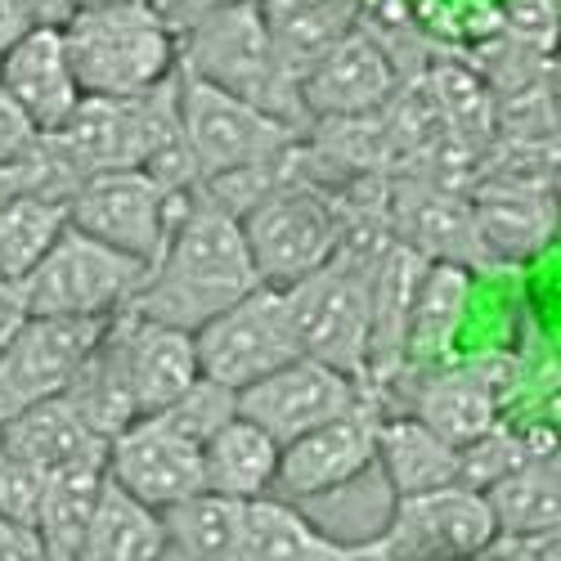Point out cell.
I'll return each mask as SVG.
<instances>
[{
	"label": "cell",
	"mask_w": 561,
	"mask_h": 561,
	"mask_svg": "<svg viewBox=\"0 0 561 561\" xmlns=\"http://www.w3.org/2000/svg\"><path fill=\"white\" fill-rule=\"evenodd\" d=\"M477 216V239L485 261L494 256H530L543 248L552 216L543 198H512V194H481V203H472Z\"/></svg>",
	"instance_id": "cell-31"
},
{
	"label": "cell",
	"mask_w": 561,
	"mask_h": 561,
	"mask_svg": "<svg viewBox=\"0 0 561 561\" xmlns=\"http://www.w3.org/2000/svg\"><path fill=\"white\" fill-rule=\"evenodd\" d=\"M0 458H5V440H0Z\"/></svg>",
	"instance_id": "cell-43"
},
{
	"label": "cell",
	"mask_w": 561,
	"mask_h": 561,
	"mask_svg": "<svg viewBox=\"0 0 561 561\" xmlns=\"http://www.w3.org/2000/svg\"><path fill=\"white\" fill-rule=\"evenodd\" d=\"M467 293H472L467 270L427 261L423 278H417V293H413V310H409L404 359H427V355L445 351V342L458 333V323H462Z\"/></svg>",
	"instance_id": "cell-29"
},
{
	"label": "cell",
	"mask_w": 561,
	"mask_h": 561,
	"mask_svg": "<svg viewBox=\"0 0 561 561\" xmlns=\"http://www.w3.org/2000/svg\"><path fill=\"white\" fill-rule=\"evenodd\" d=\"M552 561H557V557H552Z\"/></svg>",
	"instance_id": "cell-45"
},
{
	"label": "cell",
	"mask_w": 561,
	"mask_h": 561,
	"mask_svg": "<svg viewBox=\"0 0 561 561\" xmlns=\"http://www.w3.org/2000/svg\"><path fill=\"white\" fill-rule=\"evenodd\" d=\"M382 396L368 391L359 404H351L342 417L323 423L293 445L278 449V499H319L337 494L351 481H359L373 462H378V427H382Z\"/></svg>",
	"instance_id": "cell-11"
},
{
	"label": "cell",
	"mask_w": 561,
	"mask_h": 561,
	"mask_svg": "<svg viewBox=\"0 0 561 561\" xmlns=\"http://www.w3.org/2000/svg\"><path fill=\"white\" fill-rule=\"evenodd\" d=\"M274 477H278V445L239 413L203 445V490L207 494L252 503V499L274 494Z\"/></svg>",
	"instance_id": "cell-23"
},
{
	"label": "cell",
	"mask_w": 561,
	"mask_h": 561,
	"mask_svg": "<svg viewBox=\"0 0 561 561\" xmlns=\"http://www.w3.org/2000/svg\"><path fill=\"white\" fill-rule=\"evenodd\" d=\"M261 14L297 85L342 36L355 32V0H261Z\"/></svg>",
	"instance_id": "cell-24"
},
{
	"label": "cell",
	"mask_w": 561,
	"mask_h": 561,
	"mask_svg": "<svg viewBox=\"0 0 561 561\" xmlns=\"http://www.w3.org/2000/svg\"><path fill=\"white\" fill-rule=\"evenodd\" d=\"M391 225H396L391 239L423 261L458 265V270H467V261H485L472 203H462L440 184H404L391 203Z\"/></svg>",
	"instance_id": "cell-18"
},
{
	"label": "cell",
	"mask_w": 561,
	"mask_h": 561,
	"mask_svg": "<svg viewBox=\"0 0 561 561\" xmlns=\"http://www.w3.org/2000/svg\"><path fill=\"white\" fill-rule=\"evenodd\" d=\"M158 561H184V557H175V552H162V557H158Z\"/></svg>",
	"instance_id": "cell-42"
},
{
	"label": "cell",
	"mask_w": 561,
	"mask_h": 561,
	"mask_svg": "<svg viewBox=\"0 0 561 561\" xmlns=\"http://www.w3.org/2000/svg\"><path fill=\"white\" fill-rule=\"evenodd\" d=\"M104 477L153 512L175 507L203 490V449L167 417L149 413L126 423L104 449Z\"/></svg>",
	"instance_id": "cell-14"
},
{
	"label": "cell",
	"mask_w": 561,
	"mask_h": 561,
	"mask_svg": "<svg viewBox=\"0 0 561 561\" xmlns=\"http://www.w3.org/2000/svg\"><path fill=\"white\" fill-rule=\"evenodd\" d=\"M23 32H27V23H23L19 5H14V0H0V50H5V45H14Z\"/></svg>",
	"instance_id": "cell-39"
},
{
	"label": "cell",
	"mask_w": 561,
	"mask_h": 561,
	"mask_svg": "<svg viewBox=\"0 0 561 561\" xmlns=\"http://www.w3.org/2000/svg\"><path fill=\"white\" fill-rule=\"evenodd\" d=\"M373 467H382V477L391 485V499H409V494L458 485V449L449 440H440L432 427L417 423L413 413L382 417V427H378V462H373Z\"/></svg>",
	"instance_id": "cell-22"
},
{
	"label": "cell",
	"mask_w": 561,
	"mask_h": 561,
	"mask_svg": "<svg viewBox=\"0 0 561 561\" xmlns=\"http://www.w3.org/2000/svg\"><path fill=\"white\" fill-rule=\"evenodd\" d=\"M14 5H19L27 27H64L72 19L68 0H14Z\"/></svg>",
	"instance_id": "cell-37"
},
{
	"label": "cell",
	"mask_w": 561,
	"mask_h": 561,
	"mask_svg": "<svg viewBox=\"0 0 561 561\" xmlns=\"http://www.w3.org/2000/svg\"><path fill=\"white\" fill-rule=\"evenodd\" d=\"M145 278H149V265H139L113 252L108 243L81 233L77 225H68L19 288H23L27 314H41V319H113L130 310Z\"/></svg>",
	"instance_id": "cell-7"
},
{
	"label": "cell",
	"mask_w": 561,
	"mask_h": 561,
	"mask_svg": "<svg viewBox=\"0 0 561 561\" xmlns=\"http://www.w3.org/2000/svg\"><path fill=\"white\" fill-rule=\"evenodd\" d=\"M396 95V64L373 36L359 27L342 36L329 55H323L301 77V108L306 117L323 122H351L382 113Z\"/></svg>",
	"instance_id": "cell-15"
},
{
	"label": "cell",
	"mask_w": 561,
	"mask_h": 561,
	"mask_svg": "<svg viewBox=\"0 0 561 561\" xmlns=\"http://www.w3.org/2000/svg\"><path fill=\"white\" fill-rule=\"evenodd\" d=\"M485 507L494 517V539H539L557 535V512H561V485H557V454H535L517 472L494 481L485 494Z\"/></svg>",
	"instance_id": "cell-26"
},
{
	"label": "cell",
	"mask_w": 561,
	"mask_h": 561,
	"mask_svg": "<svg viewBox=\"0 0 561 561\" xmlns=\"http://www.w3.org/2000/svg\"><path fill=\"white\" fill-rule=\"evenodd\" d=\"M14 194H36V175H32V167L0 171V203L14 198Z\"/></svg>",
	"instance_id": "cell-40"
},
{
	"label": "cell",
	"mask_w": 561,
	"mask_h": 561,
	"mask_svg": "<svg viewBox=\"0 0 561 561\" xmlns=\"http://www.w3.org/2000/svg\"><path fill=\"white\" fill-rule=\"evenodd\" d=\"M68 229V203L55 194H14L0 203V278L23 284Z\"/></svg>",
	"instance_id": "cell-28"
},
{
	"label": "cell",
	"mask_w": 561,
	"mask_h": 561,
	"mask_svg": "<svg viewBox=\"0 0 561 561\" xmlns=\"http://www.w3.org/2000/svg\"><path fill=\"white\" fill-rule=\"evenodd\" d=\"M41 499H45V472H36V467L19 458H0V522L36 530Z\"/></svg>",
	"instance_id": "cell-33"
},
{
	"label": "cell",
	"mask_w": 561,
	"mask_h": 561,
	"mask_svg": "<svg viewBox=\"0 0 561 561\" xmlns=\"http://www.w3.org/2000/svg\"><path fill=\"white\" fill-rule=\"evenodd\" d=\"M243 507L220 494H190L175 507L162 512V535H167V552L184 557V561H233L239 552V535H243Z\"/></svg>",
	"instance_id": "cell-27"
},
{
	"label": "cell",
	"mask_w": 561,
	"mask_h": 561,
	"mask_svg": "<svg viewBox=\"0 0 561 561\" xmlns=\"http://www.w3.org/2000/svg\"><path fill=\"white\" fill-rule=\"evenodd\" d=\"M108 319H41L27 314L19 333L0 346V423L14 413L68 391L90 346L100 342Z\"/></svg>",
	"instance_id": "cell-12"
},
{
	"label": "cell",
	"mask_w": 561,
	"mask_h": 561,
	"mask_svg": "<svg viewBox=\"0 0 561 561\" xmlns=\"http://www.w3.org/2000/svg\"><path fill=\"white\" fill-rule=\"evenodd\" d=\"M0 440H5V458H19L36 472H77V467H104L108 440L90 432V423L72 409L68 396L41 400L10 423H0Z\"/></svg>",
	"instance_id": "cell-19"
},
{
	"label": "cell",
	"mask_w": 561,
	"mask_h": 561,
	"mask_svg": "<svg viewBox=\"0 0 561 561\" xmlns=\"http://www.w3.org/2000/svg\"><path fill=\"white\" fill-rule=\"evenodd\" d=\"M149 14H158L175 36H184L198 19H207L216 5H225V0H139Z\"/></svg>",
	"instance_id": "cell-35"
},
{
	"label": "cell",
	"mask_w": 561,
	"mask_h": 561,
	"mask_svg": "<svg viewBox=\"0 0 561 561\" xmlns=\"http://www.w3.org/2000/svg\"><path fill=\"white\" fill-rule=\"evenodd\" d=\"M364 396H368L364 382L346 378V373L319 364V359L297 355L293 364L274 368V373H265L261 382L243 387L239 396H233V409H239V417H248L252 427H261L278 449H284L297 436L342 417Z\"/></svg>",
	"instance_id": "cell-13"
},
{
	"label": "cell",
	"mask_w": 561,
	"mask_h": 561,
	"mask_svg": "<svg viewBox=\"0 0 561 561\" xmlns=\"http://www.w3.org/2000/svg\"><path fill=\"white\" fill-rule=\"evenodd\" d=\"M359 561H373V557H359Z\"/></svg>",
	"instance_id": "cell-44"
},
{
	"label": "cell",
	"mask_w": 561,
	"mask_h": 561,
	"mask_svg": "<svg viewBox=\"0 0 561 561\" xmlns=\"http://www.w3.org/2000/svg\"><path fill=\"white\" fill-rule=\"evenodd\" d=\"M194 355H198L203 378L233 396L261 382L265 373L293 364L301 351L293 337L284 293L261 284L233 306H225L216 319H207L194 333Z\"/></svg>",
	"instance_id": "cell-8"
},
{
	"label": "cell",
	"mask_w": 561,
	"mask_h": 561,
	"mask_svg": "<svg viewBox=\"0 0 561 561\" xmlns=\"http://www.w3.org/2000/svg\"><path fill=\"white\" fill-rule=\"evenodd\" d=\"M342 248L278 293L293 319L297 351L368 387V274L378 252L391 243V229L373 220L364 225L351 211H342Z\"/></svg>",
	"instance_id": "cell-2"
},
{
	"label": "cell",
	"mask_w": 561,
	"mask_h": 561,
	"mask_svg": "<svg viewBox=\"0 0 561 561\" xmlns=\"http://www.w3.org/2000/svg\"><path fill=\"white\" fill-rule=\"evenodd\" d=\"M194 190L171 194L149 171H104V175L81 180L68 194V225H77L81 233L108 243L113 252L139 265H153L180 203Z\"/></svg>",
	"instance_id": "cell-9"
},
{
	"label": "cell",
	"mask_w": 561,
	"mask_h": 561,
	"mask_svg": "<svg viewBox=\"0 0 561 561\" xmlns=\"http://www.w3.org/2000/svg\"><path fill=\"white\" fill-rule=\"evenodd\" d=\"M499 413V391L485 368H445L417 391L413 400V417L423 427H432L440 440H449L454 449L472 445L477 436H485L494 427Z\"/></svg>",
	"instance_id": "cell-25"
},
{
	"label": "cell",
	"mask_w": 561,
	"mask_h": 561,
	"mask_svg": "<svg viewBox=\"0 0 561 561\" xmlns=\"http://www.w3.org/2000/svg\"><path fill=\"white\" fill-rule=\"evenodd\" d=\"M175 100H180V139L194 162L198 184L265 171L297 153L301 139L297 126L233 100L180 68H175Z\"/></svg>",
	"instance_id": "cell-6"
},
{
	"label": "cell",
	"mask_w": 561,
	"mask_h": 561,
	"mask_svg": "<svg viewBox=\"0 0 561 561\" xmlns=\"http://www.w3.org/2000/svg\"><path fill=\"white\" fill-rule=\"evenodd\" d=\"M117 333H122V368H126L135 417L171 409L203 378L198 355H194V333H180V329H167V323L139 319L130 310L117 314Z\"/></svg>",
	"instance_id": "cell-17"
},
{
	"label": "cell",
	"mask_w": 561,
	"mask_h": 561,
	"mask_svg": "<svg viewBox=\"0 0 561 561\" xmlns=\"http://www.w3.org/2000/svg\"><path fill=\"white\" fill-rule=\"evenodd\" d=\"M0 90L27 113L41 135L59 130L85 100L68 64L64 27H27L14 45H5L0 50Z\"/></svg>",
	"instance_id": "cell-16"
},
{
	"label": "cell",
	"mask_w": 561,
	"mask_h": 561,
	"mask_svg": "<svg viewBox=\"0 0 561 561\" xmlns=\"http://www.w3.org/2000/svg\"><path fill=\"white\" fill-rule=\"evenodd\" d=\"M180 72L301 130V85L278 59L261 0H225L180 36Z\"/></svg>",
	"instance_id": "cell-3"
},
{
	"label": "cell",
	"mask_w": 561,
	"mask_h": 561,
	"mask_svg": "<svg viewBox=\"0 0 561 561\" xmlns=\"http://www.w3.org/2000/svg\"><path fill=\"white\" fill-rule=\"evenodd\" d=\"M64 45L81 95L95 100L149 95L180 68V36L139 0L72 14L64 23Z\"/></svg>",
	"instance_id": "cell-4"
},
{
	"label": "cell",
	"mask_w": 561,
	"mask_h": 561,
	"mask_svg": "<svg viewBox=\"0 0 561 561\" xmlns=\"http://www.w3.org/2000/svg\"><path fill=\"white\" fill-rule=\"evenodd\" d=\"M162 552H167L162 512L145 507L104 477L72 561H158Z\"/></svg>",
	"instance_id": "cell-21"
},
{
	"label": "cell",
	"mask_w": 561,
	"mask_h": 561,
	"mask_svg": "<svg viewBox=\"0 0 561 561\" xmlns=\"http://www.w3.org/2000/svg\"><path fill=\"white\" fill-rule=\"evenodd\" d=\"M0 561H50V552H45V543L32 526L0 522Z\"/></svg>",
	"instance_id": "cell-36"
},
{
	"label": "cell",
	"mask_w": 561,
	"mask_h": 561,
	"mask_svg": "<svg viewBox=\"0 0 561 561\" xmlns=\"http://www.w3.org/2000/svg\"><path fill=\"white\" fill-rule=\"evenodd\" d=\"M494 543V517L477 490L445 485L391 503L387 526L368 539L373 561H477Z\"/></svg>",
	"instance_id": "cell-10"
},
{
	"label": "cell",
	"mask_w": 561,
	"mask_h": 561,
	"mask_svg": "<svg viewBox=\"0 0 561 561\" xmlns=\"http://www.w3.org/2000/svg\"><path fill=\"white\" fill-rule=\"evenodd\" d=\"M72 5V14H81V10H104V5H117V0H68Z\"/></svg>",
	"instance_id": "cell-41"
},
{
	"label": "cell",
	"mask_w": 561,
	"mask_h": 561,
	"mask_svg": "<svg viewBox=\"0 0 561 561\" xmlns=\"http://www.w3.org/2000/svg\"><path fill=\"white\" fill-rule=\"evenodd\" d=\"M233 220H239L243 248L265 288H288L310 270H319L342 248L346 233L342 203L310 175L274 184L270 194L248 203Z\"/></svg>",
	"instance_id": "cell-5"
},
{
	"label": "cell",
	"mask_w": 561,
	"mask_h": 561,
	"mask_svg": "<svg viewBox=\"0 0 561 561\" xmlns=\"http://www.w3.org/2000/svg\"><path fill=\"white\" fill-rule=\"evenodd\" d=\"M41 149V130L27 122V113L0 90V171H19L32 167Z\"/></svg>",
	"instance_id": "cell-34"
},
{
	"label": "cell",
	"mask_w": 561,
	"mask_h": 561,
	"mask_svg": "<svg viewBox=\"0 0 561 561\" xmlns=\"http://www.w3.org/2000/svg\"><path fill=\"white\" fill-rule=\"evenodd\" d=\"M104 485V467H77V472H55L45 477V499H41V517H36V535L50 552V561H72L77 539L95 512Z\"/></svg>",
	"instance_id": "cell-30"
},
{
	"label": "cell",
	"mask_w": 561,
	"mask_h": 561,
	"mask_svg": "<svg viewBox=\"0 0 561 561\" xmlns=\"http://www.w3.org/2000/svg\"><path fill=\"white\" fill-rule=\"evenodd\" d=\"M373 557L368 539H337L319 530L306 512L288 499H252L243 507V535L233 561H359Z\"/></svg>",
	"instance_id": "cell-20"
},
{
	"label": "cell",
	"mask_w": 561,
	"mask_h": 561,
	"mask_svg": "<svg viewBox=\"0 0 561 561\" xmlns=\"http://www.w3.org/2000/svg\"><path fill=\"white\" fill-rule=\"evenodd\" d=\"M27 319V301H23V288L10 284V278H0V346H5L14 333H19V323Z\"/></svg>",
	"instance_id": "cell-38"
},
{
	"label": "cell",
	"mask_w": 561,
	"mask_h": 561,
	"mask_svg": "<svg viewBox=\"0 0 561 561\" xmlns=\"http://www.w3.org/2000/svg\"><path fill=\"white\" fill-rule=\"evenodd\" d=\"M252 288H261V278L243 248L239 220L203 190H194L180 203L145 288L130 301V314L180 333H198L207 319H216Z\"/></svg>",
	"instance_id": "cell-1"
},
{
	"label": "cell",
	"mask_w": 561,
	"mask_h": 561,
	"mask_svg": "<svg viewBox=\"0 0 561 561\" xmlns=\"http://www.w3.org/2000/svg\"><path fill=\"white\" fill-rule=\"evenodd\" d=\"M233 413H239V409H233V391H225V387L198 378L190 391H184L171 409H162L158 417H167V423H171L180 436H190V440L203 449V445L229 423Z\"/></svg>",
	"instance_id": "cell-32"
}]
</instances>
